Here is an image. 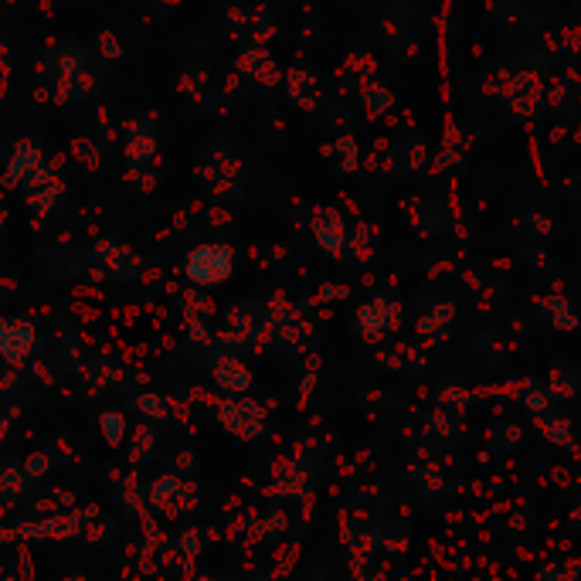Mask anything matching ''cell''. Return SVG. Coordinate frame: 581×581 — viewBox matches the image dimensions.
I'll return each mask as SVG.
<instances>
[{"instance_id": "cell-4", "label": "cell", "mask_w": 581, "mask_h": 581, "mask_svg": "<svg viewBox=\"0 0 581 581\" xmlns=\"http://www.w3.org/2000/svg\"><path fill=\"white\" fill-rule=\"evenodd\" d=\"M214 381H217V388H222L225 394H238L242 388H248V371L242 368V365H235L232 357H225V360H217L214 365Z\"/></svg>"}, {"instance_id": "cell-1", "label": "cell", "mask_w": 581, "mask_h": 581, "mask_svg": "<svg viewBox=\"0 0 581 581\" xmlns=\"http://www.w3.org/2000/svg\"><path fill=\"white\" fill-rule=\"evenodd\" d=\"M235 269V252L228 245H217V242H208V245H198L191 256L185 259V272L191 282L198 286H217L225 282Z\"/></svg>"}, {"instance_id": "cell-3", "label": "cell", "mask_w": 581, "mask_h": 581, "mask_svg": "<svg viewBox=\"0 0 581 581\" xmlns=\"http://www.w3.org/2000/svg\"><path fill=\"white\" fill-rule=\"evenodd\" d=\"M217 418H222V425L232 435H238V439H252V435L262 428V412L252 402H225L222 412H217Z\"/></svg>"}, {"instance_id": "cell-5", "label": "cell", "mask_w": 581, "mask_h": 581, "mask_svg": "<svg viewBox=\"0 0 581 581\" xmlns=\"http://www.w3.org/2000/svg\"><path fill=\"white\" fill-rule=\"evenodd\" d=\"M99 432H102V439H105V443L120 446V443L126 439V418H123L120 412H109V415L99 418Z\"/></svg>"}, {"instance_id": "cell-2", "label": "cell", "mask_w": 581, "mask_h": 581, "mask_svg": "<svg viewBox=\"0 0 581 581\" xmlns=\"http://www.w3.org/2000/svg\"><path fill=\"white\" fill-rule=\"evenodd\" d=\"M34 347V331L24 320H4L0 323V357L11 360V365H21V360L31 354Z\"/></svg>"}]
</instances>
